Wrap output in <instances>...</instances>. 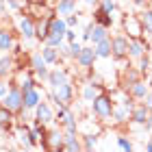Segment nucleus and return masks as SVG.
Wrapping results in <instances>:
<instances>
[{"label": "nucleus", "mask_w": 152, "mask_h": 152, "mask_svg": "<svg viewBox=\"0 0 152 152\" xmlns=\"http://www.w3.org/2000/svg\"><path fill=\"white\" fill-rule=\"evenodd\" d=\"M113 98L109 94L104 91H100L96 98L89 102V107H91V115L94 117H98L100 122H107V120H111V115H113Z\"/></svg>", "instance_id": "f257e3e1"}, {"label": "nucleus", "mask_w": 152, "mask_h": 152, "mask_svg": "<svg viewBox=\"0 0 152 152\" xmlns=\"http://www.w3.org/2000/svg\"><path fill=\"white\" fill-rule=\"evenodd\" d=\"M0 104L2 107H7L11 113H22V109H24V91L20 89L15 83H11V78H9V91H7V96L2 100H0Z\"/></svg>", "instance_id": "f03ea898"}, {"label": "nucleus", "mask_w": 152, "mask_h": 152, "mask_svg": "<svg viewBox=\"0 0 152 152\" xmlns=\"http://www.w3.org/2000/svg\"><path fill=\"white\" fill-rule=\"evenodd\" d=\"M74 96H76V91H74V83H72V78L50 89V100H52V104H54V107L72 104Z\"/></svg>", "instance_id": "7ed1b4c3"}, {"label": "nucleus", "mask_w": 152, "mask_h": 152, "mask_svg": "<svg viewBox=\"0 0 152 152\" xmlns=\"http://www.w3.org/2000/svg\"><path fill=\"white\" fill-rule=\"evenodd\" d=\"M11 83H15L22 91H28V89L37 87V76L31 70V65L28 67H15V72L11 74Z\"/></svg>", "instance_id": "20e7f679"}, {"label": "nucleus", "mask_w": 152, "mask_h": 152, "mask_svg": "<svg viewBox=\"0 0 152 152\" xmlns=\"http://www.w3.org/2000/svg\"><path fill=\"white\" fill-rule=\"evenodd\" d=\"M63 139H65V130L57 124V126H52V128H48V130H46L44 143H41L39 148H44V150H52V152H59V150H63Z\"/></svg>", "instance_id": "39448f33"}, {"label": "nucleus", "mask_w": 152, "mask_h": 152, "mask_svg": "<svg viewBox=\"0 0 152 152\" xmlns=\"http://www.w3.org/2000/svg\"><path fill=\"white\" fill-rule=\"evenodd\" d=\"M54 124H59L63 130H78V117L72 111L70 104H63V107H57V120Z\"/></svg>", "instance_id": "423d86ee"}, {"label": "nucleus", "mask_w": 152, "mask_h": 152, "mask_svg": "<svg viewBox=\"0 0 152 152\" xmlns=\"http://www.w3.org/2000/svg\"><path fill=\"white\" fill-rule=\"evenodd\" d=\"M122 31L124 35L128 39H137V37H143V24L139 15H135V13H126V15L122 18Z\"/></svg>", "instance_id": "0eeeda50"}, {"label": "nucleus", "mask_w": 152, "mask_h": 152, "mask_svg": "<svg viewBox=\"0 0 152 152\" xmlns=\"http://www.w3.org/2000/svg\"><path fill=\"white\" fill-rule=\"evenodd\" d=\"M37 124H44V126H52L54 120H57V111H54V107L50 102L41 100L39 104L35 107V117H33Z\"/></svg>", "instance_id": "6e6552de"}, {"label": "nucleus", "mask_w": 152, "mask_h": 152, "mask_svg": "<svg viewBox=\"0 0 152 152\" xmlns=\"http://www.w3.org/2000/svg\"><path fill=\"white\" fill-rule=\"evenodd\" d=\"M18 33L24 41L35 39V18L31 13H20L18 18Z\"/></svg>", "instance_id": "1a4fd4ad"}, {"label": "nucleus", "mask_w": 152, "mask_h": 152, "mask_svg": "<svg viewBox=\"0 0 152 152\" xmlns=\"http://www.w3.org/2000/svg\"><path fill=\"white\" fill-rule=\"evenodd\" d=\"M133 98L128 100H122V102H115L113 104V115L111 120H115L117 124H124V122H130V113H133Z\"/></svg>", "instance_id": "9d476101"}, {"label": "nucleus", "mask_w": 152, "mask_h": 152, "mask_svg": "<svg viewBox=\"0 0 152 152\" xmlns=\"http://www.w3.org/2000/svg\"><path fill=\"white\" fill-rule=\"evenodd\" d=\"M28 65H31V70L35 72V76L39 80H46L48 74H50V67H48L46 59L41 57V52H33L31 54V57H28Z\"/></svg>", "instance_id": "9b49d317"}, {"label": "nucleus", "mask_w": 152, "mask_h": 152, "mask_svg": "<svg viewBox=\"0 0 152 152\" xmlns=\"http://www.w3.org/2000/svg\"><path fill=\"white\" fill-rule=\"evenodd\" d=\"M111 57L113 59L128 57V37L126 35H113L111 37Z\"/></svg>", "instance_id": "f8f14e48"}, {"label": "nucleus", "mask_w": 152, "mask_h": 152, "mask_svg": "<svg viewBox=\"0 0 152 152\" xmlns=\"http://www.w3.org/2000/svg\"><path fill=\"white\" fill-rule=\"evenodd\" d=\"M150 52V44L143 37H137V39H128V57L130 59H139L141 54Z\"/></svg>", "instance_id": "ddd939ff"}, {"label": "nucleus", "mask_w": 152, "mask_h": 152, "mask_svg": "<svg viewBox=\"0 0 152 152\" xmlns=\"http://www.w3.org/2000/svg\"><path fill=\"white\" fill-rule=\"evenodd\" d=\"M96 50H94V44H89V46H83V50L78 52V57H76V65L78 67H94L96 63Z\"/></svg>", "instance_id": "4468645a"}, {"label": "nucleus", "mask_w": 152, "mask_h": 152, "mask_svg": "<svg viewBox=\"0 0 152 152\" xmlns=\"http://www.w3.org/2000/svg\"><path fill=\"white\" fill-rule=\"evenodd\" d=\"M63 150H65V152H76V150H83V137H80L78 130H65Z\"/></svg>", "instance_id": "2eb2a0df"}, {"label": "nucleus", "mask_w": 152, "mask_h": 152, "mask_svg": "<svg viewBox=\"0 0 152 152\" xmlns=\"http://www.w3.org/2000/svg\"><path fill=\"white\" fill-rule=\"evenodd\" d=\"M126 91H128V96L133 100H143V98H146V94L150 91V85H148L146 78H139V80H135L133 85H128Z\"/></svg>", "instance_id": "dca6fc26"}, {"label": "nucleus", "mask_w": 152, "mask_h": 152, "mask_svg": "<svg viewBox=\"0 0 152 152\" xmlns=\"http://www.w3.org/2000/svg\"><path fill=\"white\" fill-rule=\"evenodd\" d=\"M41 57L46 59V63L48 65H61L63 63V59H61V54H59V48H54L50 44H41Z\"/></svg>", "instance_id": "f3484780"}, {"label": "nucleus", "mask_w": 152, "mask_h": 152, "mask_svg": "<svg viewBox=\"0 0 152 152\" xmlns=\"http://www.w3.org/2000/svg\"><path fill=\"white\" fill-rule=\"evenodd\" d=\"M18 44V37L11 28H0V52H11Z\"/></svg>", "instance_id": "a211bd4d"}, {"label": "nucleus", "mask_w": 152, "mask_h": 152, "mask_svg": "<svg viewBox=\"0 0 152 152\" xmlns=\"http://www.w3.org/2000/svg\"><path fill=\"white\" fill-rule=\"evenodd\" d=\"M15 72V59L9 52H0V78H11Z\"/></svg>", "instance_id": "6ab92c4d"}, {"label": "nucleus", "mask_w": 152, "mask_h": 152, "mask_svg": "<svg viewBox=\"0 0 152 152\" xmlns=\"http://www.w3.org/2000/svg\"><path fill=\"white\" fill-rule=\"evenodd\" d=\"M78 11V0H57L54 2V13L61 18H67L70 13Z\"/></svg>", "instance_id": "aec40b11"}, {"label": "nucleus", "mask_w": 152, "mask_h": 152, "mask_svg": "<svg viewBox=\"0 0 152 152\" xmlns=\"http://www.w3.org/2000/svg\"><path fill=\"white\" fill-rule=\"evenodd\" d=\"M65 80H70V72H67L65 67H52L50 74H48V78H46V83L50 85V89L61 85V83H65Z\"/></svg>", "instance_id": "412c9836"}, {"label": "nucleus", "mask_w": 152, "mask_h": 152, "mask_svg": "<svg viewBox=\"0 0 152 152\" xmlns=\"http://www.w3.org/2000/svg\"><path fill=\"white\" fill-rule=\"evenodd\" d=\"M48 35H50V18L35 20V39L39 41V44H46Z\"/></svg>", "instance_id": "4be33fe9"}, {"label": "nucleus", "mask_w": 152, "mask_h": 152, "mask_svg": "<svg viewBox=\"0 0 152 152\" xmlns=\"http://www.w3.org/2000/svg\"><path fill=\"white\" fill-rule=\"evenodd\" d=\"M41 100H44V94H41L37 87L24 91V109H26V111H35V107L39 104Z\"/></svg>", "instance_id": "5701e85b"}, {"label": "nucleus", "mask_w": 152, "mask_h": 152, "mask_svg": "<svg viewBox=\"0 0 152 152\" xmlns=\"http://www.w3.org/2000/svg\"><path fill=\"white\" fill-rule=\"evenodd\" d=\"M100 91H102V85H100V83H98V80H96V83L89 80V83H85V85H83V89H80V98L85 100V102H91Z\"/></svg>", "instance_id": "b1692460"}, {"label": "nucleus", "mask_w": 152, "mask_h": 152, "mask_svg": "<svg viewBox=\"0 0 152 152\" xmlns=\"http://www.w3.org/2000/svg\"><path fill=\"white\" fill-rule=\"evenodd\" d=\"M91 20H94L96 24H102V26H107V28H111V26H113V13H107L104 9H100L98 4L94 7Z\"/></svg>", "instance_id": "393cba45"}, {"label": "nucleus", "mask_w": 152, "mask_h": 152, "mask_svg": "<svg viewBox=\"0 0 152 152\" xmlns=\"http://www.w3.org/2000/svg\"><path fill=\"white\" fill-rule=\"evenodd\" d=\"M148 115H150V109L141 102V104L133 107V113H130V122H133V124H139V126H143V124H146V120H148Z\"/></svg>", "instance_id": "a878e982"}, {"label": "nucleus", "mask_w": 152, "mask_h": 152, "mask_svg": "<svg viewBox=\"0 0 152 152\" xmlns=\"http://www.w3.org/2000/svg\"><path fill=\"white\" fill-rule=\"evenodd\" d=\"M139 78H143V76L139 74V70H137V67H124L122 70V87L124 89H128V85H133L135 80H139Z\"/></svg>", "instance_id": "bb28decb"}, {"label": "nucleus", "mask_w": 152, "mask_h": 152, "mask_svg": "<svg viewBox=\"0 0 152 152\" xmlns=\"http://www.w3.org/2000/svg\"><path fill=\"white\" fill-rule=\"evenodd\" d=\"M94 50H96V57H98V59H113L111 57V37L94 44Z\"/></svg>", "instance_id": "cd10ccee"}, {"label": "nucleus", "mask_w": 152, "mask_h": 152, "mask_svg": "<svg viewBox=\"0 0 152 152\" xmlns=\"http://www.w3.org/2000/svg\"><path fill=\"white\" fill-rule=\"evenodd\" d=\"M139 20L143 24V35L152 37V7H146V9L139 13Z\"/></svg>", "instance_id": "c85d7f7f"}, {"label": "nucleus", "mask_w": 152, "mask_h": 152, "mask_svg": "<svg viewBox=\"0 0 152 152\" xmlns=\"http://www.w3.org/2000/svg\"><path fill=\"white\" fill-rule=\"evenodd\" d=\"M107 37H111V35H109V28H107V26L94 24V31H91V37H89V44H98V41L107 39Z\"/></svg>", "instance_id": "c756f323"}, {"label": "nucleus", "mask_w": 152, "mask_h": 152, "mask_svg": "<svg viewBox=\"0 0 152 152\" xmlns=\"http://www.w3.org/2000/svg\"><path fill=\"white\" fill-rule=\"evenodd\" d=\"M150 63H152V54L150 52L141 54V57L137 59V70H139V74L143 78H148V74H150Z\"/></svg>", "instance_id": "7c9ffc66"}, {"label": "nucleus", "mask_w": 152, "mask_h": 152, "mask_svg": "<svg viewBox=\"0 0 152 152\" xmlns=\"http://www.w3.org/2000/svg\"><path fill=\"white\" fill-rule=\"evenodd\" d=\"M13 120H15V113H11L7 107H2V104H0V128H2V130L11 128Z\"/></svg>", "instance_id": "2f4dec72"}, {"label": "nucleus", "mask_w": 152, "mask_h": 152, "mask_svg": "<svg viewBox=\"0 0 152 152\" xmlns=\"http://www.w3.org/2000/svg\"><path fill=\"white\" fill-rule=\"evenodd\" d=\"M83 137V150H94L96 146H98V137L100 135H96V133H85V135H80Z\"/></svg>", "instance_id": "473e14b6"}, {"label": "nucleus", "mask_w": 152, "mask_h": 152, "mask_svg": "<svg viewBox=\"0 0 152 152\" xmlns=\"http://www.w3.org/2000/svg\"><path fill=\"white\" fill-rule=\"evenodd\" d=\"M67 50H70V59L76 61V57H78V52L83 50V44L78 39H74V41H67Z\"/></svg>", "instance_id": "72a5a7b5"}, {"label": "nucleus", "mask_w": 152, "mask_h": 152, "mask_svg": "<svg viewBox=\"0 0 152 152\" xmlns=\"http://www.w3.org/2000/svg\"><path fill=\"white\" fill-rule=\"evenodd\" d=\"M117 146H120L122 150H133V148H135V143H133V139H130V137L120 135V137H117Z\"/></svg>", "instance_id": "f704fd0d"}, {"label": "nucleus", "mask_w": 152, "mask_h": 152, "mask_svg": "<svg viewBox=\"0 0 152 152\" xmlns=\"http://www.w3.org/2000/svg\"><path fill=\"white\" fill-rule=\"evenodd\" d=\"M98 7H100V9H104L107 13H115L117 11V2H115V0H100Z\"/></svg>", "instance_id": "c9c22d12"}, {"label": "nucleus", "mask_w": 152, "mask_h": 152, "mask_svg": "<svg viewBox=\"0 0 152 152\" xmlns=\"http://www.w3.org/2000/svg\"><path fill=\"white\" fill-rule=\"evenodd\" d=\"M65 24H67V28H76V26L80 24V18H78V11L76 13H70V15L65 18Z\"/></svg>", "instance_id": "e433bc0d"}, {"label": "nucleus", "mask_w": 152, "mask_h": 152, "mask_svg": "<svg viewBox=\"0 0 152 152\" xmlns=\"http://www.w3.org/2000/svg\"><path fill=\"white\" fill-rule=\"evenodd\" d=\"M46 44H50V46H54V48H61V46L65 44V37H59V35H48Z\"/></svg>", "instance_id": "4c0bfd02"}, {"label": "nucleus", "mask_w": 152, "mask_h": 152, "mask_svg": "<svg viewBox=\"0 0 152 152\" xmlns=\"http://www.w3.org/2000/svg\"><path fill=\"white\" fill-rule=\"evenodd\" d=\"M7 9H9V11H20V9H24V7L26 4H22V2H20V0H7Z\"/></svg>", "instance_id": "58836bf2"}, {"label": "nucleus", "mask_w": 152, "mask_h": 152, "mask_svg": "<svg viewBox=\"0 0 152 152\" xmlns=\"http://www.w3.org/2000/svg\"><path fill=\"white\" fill-rule=\"evenodd\" d=\"M94 24H96L94 20L85 24V28H83V41H89V37H91V31H94Z\"/></svg>", "instance_id": "ea45409f"}, {"label": "nucleus", "mask_w": 152, "mask_h": 152, "mask_svg": "<svg viewBox=\"0 0 152 152\" xmlns=\"http://www.w3.org/2000/svg\"><path fill=\"white\" fill-rule=\"evenodd\" d=\"M7 91H9V78H0V100L7 96Z\"/></svg>", "instance_id": "a19ab883"}, {"label": "nucleus", "mask_w": 152, "mask_h": 152, "mask_svg": "<svg viewBox=\"0 0 152 152\" xmlns=\"http://www.w3.org/2000/svg\"><path fill=\"white\" fill-rule=\"evenodd\" d=\"M141 102H143V104H146V107L150 109V111H152V87H150V91L146 94V98H143Z\"/></svg>", "instance_id": "79ce46f5"}, {"label": "nucleus", "mask_w": 152, "mask_h": 152, "mask_svg": "<svg viewBox=\"0 0 152 152\" xmlns=\"http://www.w3.org/2000/svg\"><path fill=\"white\" fill-rule=\"evenodd\" d=\"M76 39V28H67L65 31V41H74Z\"/></svg>", "instance_id": "37998d69"}, {"label": "nucleus", "mask_w": 152, "mask_h": 152, "mask_svg": "<svg viewBox=\"0 0 152 152\" xmlns=\"http://www.w3.org/2000/svg\"><path fill=\"white\" fill-rule=\"evenodd\" d=\"M143 130H146V133H152V111H150V115H148L146 124H143Z\"/></svg>", "instance_id": "c03bdc74"}, {"label": "nucleus", "mask_w": 152, "mask_h": 152, "mask_svg": "<svg viewBox=\"0 0 152 152\" xmlns=\"http://www.w3.org/2000/svg\"><path fill=\"white\" fill-rule=\"evenodd\" d=\"M80 2H83V4H87V7H96V4L100 2V0H80Z\"/></svg>", "instance_id": "a18cd8bd"}, {"label": "nucleus", "mask_w": 152, "mask_h": 152, "mask_svg": "<svg viewBox=\"0 0 152 152\" xmlns=\"http://www.w3.org/2000/svg\"><path fill=\"white\" fill-rule=\"evenodd\" d=\"M133 4H135V7H146L148 0H133Z\"/></svg>", "instance_id": "49530a36"}, {"label": "nucleus", "mask_w": 152, "mask_h": 152, "mask_svg": "<svg viewBox=\"0 0 152 152\" xmlns=\"http://www.w3.org/2000/svg\"><path fill=\"white\" fill-rule=\"evenodd\" d=\"M4 11H7V4H4V0H0V15H2Z\"/></svg>", "instance_id": "de8ad7c7"}, {"label": "nucleus", "mask_w": 152, "mask_h": 152, "mask_svg": "<svg viewBox=\"0 0 152 152\" xmlns=\"http://www.w3.org/2000/svg\"><path fill=\"white\" fill-rule=\"evenodd\" d=\"M146 80H148V85L152 87V63H150V74H148V78H146Z\"/></svg>", "instance_id": "09e8293b"}, {"label": "nucleus", "mask_w": 152, "mask_h": 152, "mask_svg": "<svg viewBox=\"0 0 152 152\" xmlns=\"http://www.w3.org/2000/svg\"><path fill=\"white\" fill-rule=\"evenodd\" d=\"M146 150H148V152H152V137H150V139L146 141Z\"/></svg>", "instance_id": "8fccbe9b"}, {"label": "nucleus", "mask_w": 152, "mask_h": 152, "mask_svg": "<svg viewBox=\"0 0 152 152\" xmlns=\"http://www.w3.org/2000/svg\"><path fill=\"white\" fill-rule=\"evenodd\" d=\"M20 2H22V4H26V2H31V0H20Z\"/></svg>", "instance_id": "3c124183"}, {"label": "nucleus", "mask_w": 152, "mask_h": 152, "mask_svg": "<svg viewBox=\"0 0 152 152\" xmlns=\"http://www.w3.org/2000/svg\"><path fill=\"white\" fill-rule=\"evenodd\" d=\"M31 2H41V0H31Z\"/></svg>", "instance_id": "603ef678"}, {"label": "nucleus", "mask_w": 152, "mask_h": 152, "mask_svg": "<svg viewBox=\"0 0 152 152\" xmlns=\"http://www.w3.org/2000/svg\"><path fill=\"white\" fill-rule=\"evenodd\" d=\"M115 2H122V0H115Z\"/></svg>", "instance_id": "864d4df0"}]
</instances>
